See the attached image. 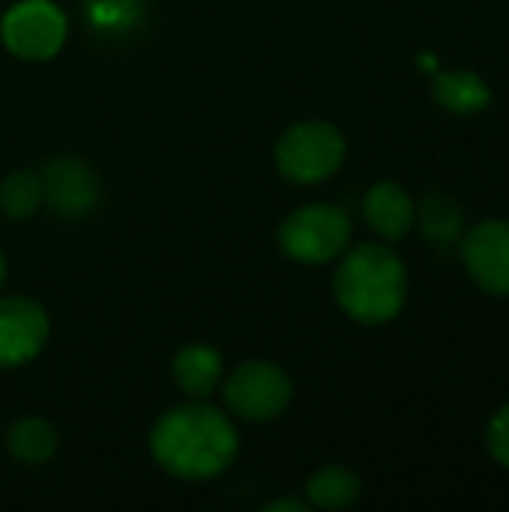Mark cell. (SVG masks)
<instances>
[{"mask_svg":"<svg viewBox=\"0 0 509 512\" xmlns=\"http://www.w3.org/2000/svg\"><path fill=\"white\" fill-rule=\"evenodd\" d=\"M153 459L180 480H210L237 456L234 423L204 402L165 411L150 432Z\"/></svg>","mask_w":509,"mask_h":512,"instance_id":"1","label":"cell"},{"mask_svg":"<svg viewBox=\"0 0 509 512\" xmlns=\"http://www.w3.org/2000/svg\"><path fill=\"white\" fill-rule=\"evenodd\" d=\"M333 294L348 318L366 327L390 324L408 300L405 261L384 243H363L342 258L333 276Z\"/></svg>","mask_w":509,"mask_h":512,"instance_id":"2","label":"cell"},{"mask_svg":"<svg viewBox=\"0 0 509 512\" xmlns=\"http://www.w3.org/2000/svg\"><path fill=\"white\" fill-rule=\"evenodd\" d=\"M345 135L327 120H303L282 132L276 144V168L285 180L312 186L333 177L345 162Z\"/></svg>","mask_w":509,"mask_h":512,"instance_id":"3","label":"cell"},{"mask_svg":"<svg viewBox=\"0 0 509 512\" xmlns=\"http://www.w3.org/2000/svg\"><path fill=\"white\" fill-rule=\"evenodd\" d=\"M351 243V219L333 204H306L279 225V246L300 264H327L345 255Z\"/></svg>","mask_w":509,"mask_h":512,"instance_id":"4","label":"cell"},{"mask_svg":"<svg viewBox=\"0 0 509 512\" xmlns=\"http://www.w3.org/2000/svg\"><path fill=\"white\" fill-rule=\"evenodd\" d=\"M294 396L288 372L267 360H249L225 381V405L246 423L276 420Z\"/></svg>","mask_w":509,"mask_h":512,"instance_id":"5","label":"cell"},{"mask_svg":"<svg viewBox=\"0 0 509 512\" xmlns=\"http://www.w3.org/2000/svg\"><path fill=\"white\" fill-rule=\"evenodd\" d=\"M3 45L21 60H48L66 42V15L51 0H21L0 24Z\"/></svg>","mask_w":509,"mask_h":512,"instance_id":"6","label":"cell"},{"mask_svg":"<svg viewBox=\"0 0 509 512\" xmlns=\"http://www.w3.org/2000/svg\"><path fill=\"white\" fill-rule=\"evenodd\" d=\"M459 255L477 288L492 297H509V219H486L465 228Z\"/></svg>","mask_w":509,"mask_h":512,"instance_id":"7","label":"cell"},{"mask_svg":"<svg viewBox=\"0 0 509 512\" xmlns=\"http://www.w3.org/2000/svg\"><path fill=\"white\" fill-rule=\"evenodd\" d=\"M42 201L66 219H78L93 210L99 198L96 174L78 156H54L42 165Z\"/></svg>","mask_w":509,"mask_h":512,"instance_id":"8","label":"cell"},{"mask_svg":"<svg viewBox=\"0 0 509 512\" xmlns=\"http://www.w3.org/2000/svg\"><path fill=\"white\" fill-rule=\"evenodd\" d=\"M48 342V315L30 297L0 300V369L33 360Z\"/></svg>","mask_w":509,"mask_h":512,"instance_id":"9","label":"cell"},{"mask_svg":"<svg viewBox=\"0 0 509 512\" xmlns=\"http://www.w3.org/2000/svg\"><path fill=\"white\" fill-rule=\"evenodd\" d=\"M414 213H417L414 198L393 180L375 183L363 198V216L369 228L390 243L408 237V231L414 228Z\"/></svg>","mask_w":509,"mask_h":512,"instance_id":"10","label":"cell"},{"mask_svg":"<svg viewBox=\"0 0 509 512\" xmlns=\"http://www.w3.org/2000/svg\"><path fill=\"white\" fill-rule=\"evenodd\" d=\"M432 99L450 114L471 117L492 105V87L471 69H447L432 78Z\"/></svg>","mask_w":509,"mask_h":512,"instance_id":"11","label":"cell"},{"mask_svg":"<svg viewBox=\"0 0 509 512\" xmlns=\"http://www.w3.org/2000/svg\"><path fill=\"white\" fill-rule=\"evenodd\" d=\"M414 225L432 246H453L462 240L468 219H465V207L453 195L429 192L414 213Z\"/></svg>","mask_w":509,"mask_h":512,"instance_id":"12","label":"cell"},{"mask_svg":"<svg viewBox=\"0 0 509 512\" xmlns=\"http://www.w3.org/2000/svg\"><path fill=\"white\" fill-rule=\"evenodd\" d=\"M174 381L192 399H207L222 378V354L210 345H186L174 357Z\"/></svg>","mask_w":509,"mask_h":512,"instance_id":"13","label":"cell"},{"mask_svg":"<svg viewBox=\"0 0 509 512\" xmlns=\"http://www.w3.org/2000/svg\"><path fill=\"white\" fill-rule=\"evenodd\" d=\"M6 450L21 465H42L57 450V429L42 417H21L6 432Z\"/></svg>","mask_w":509,"mask_h":512,"instance_id":"14","label":"cell"},{"mask_svg":"<svg viewBox=\"0 0 509 512\" xmlns=\"http://www.w3.org/2000/svg\"><path fill=\"white\" fill-rule=\"evenodd\" d=\"M360 492H363L360 477L342 465L321 468L306 483L309 504L318 510H348L360 501Z\"/></svg>","mask_w":509,"mask_h":512,"instance_id":"15","label":"cell"},{"mask_svg":"<svg viewBox=\"0 0 509 512\" xmlns=\"http://www.w3.org/2000/svg\"><path fill=\"white\" fill-rule=\"evenodd\" d=\"M42 207V177L36 171H12L0 183V210L21 222L30 219Z\"/></svg>","mask_w":509,"mask_h":512,"instance_id":"16","label":"cell"},{"mask_svg":"<svg viewBox=\"0 0 509 512\" xmlns=\"http://www.w3.org/2000/svg\"><path fill=\"white\" fill-rule=\"evenodd\" d=\"M486 447H489L492 459L509 471V405H504L501 411H495V417L489 420Z\"/></svg>","mask_w":509,"mask_h":512,"instance_id":"17","label":"cell"},{"mask_svg":"<svg viewBox=\"0 0 509 512\" xmlns=\"http://www.w3.org/2000/svg\"><path fill=\"white\" fill-rule=\"evenodd\" d=\"M135 0H93L90 3V15H93V21H96V27L99 24H123V27H129V21L135 18Z\"/></svg>","mask_w":509,"mask_h":512,"instance_id":"18","label":"cell"},{"mask_svg":"<svg viewBox=\"0 0 509 512\" xmlns=\"http://www.w3.org/2000/svg\"><path fill=\"white\" fill-rule=\"evenodd\" d=\"M309 510V504L306 501H297V498H279V501H273V504H267L264 512H306Z\"/></svg>","mask_w":509,"mask_h":512,"instance_id":"19","label":"cell"},{"mask_svg":"<svg viewBox=\"0 0 509 512\" xmlns=\"http://www.w3.org/2000/svg\"><path fill=\"white\" fill-rule=\"evenodd\" d=\"M3 279H6V258H3V252H0V285H3Z\"/></svg>","mask_w":509,"mask_h":512,"instance_id":"20","label":"cell"}]
</instances>
